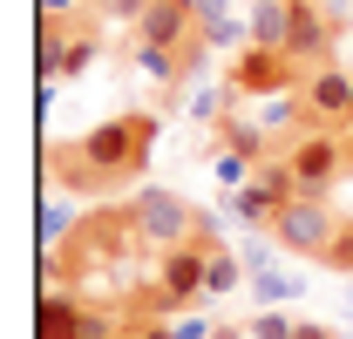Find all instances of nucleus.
<instances>
[{"instance_id":"7","label":"nucleus","mask_w":353,"mask_h":339,"mask_svg":"<svg viewBox=\"0 0 353 339\" xmlns=\"http://www.w3.org/2000/svg\"><path fill=\"white\" fill-rule=\"evenodd\" d=\"M292 102H299L306 129H347L353 123V75L340 61H319V68H306V82H299Z\"/></svg>"},{"instance_id":"20","label":"nucleus","mask_w":353,"mask_h":339,"mask_svg":"<svg viewBox=\"0 0 353 339\" xmlns=\"http://www.w3.org/2000/svg\"><path fill=\"white\" fill-rule=\"evenodd\" d=\"M245 333H252V326H218L211 339H245Z\"/></svg>"},{"instance_id":"19","label":"nucleus","mask_w":353,"mask_h":339,"mask_svg":"<svg viewBox=\"0 0 353 339\" xmlns=\"http://www.w3.org/2000/svg\"><path fill=\"white\" fill-rule=\"evenodd\" d=\"M292 339H340V333H333V326H312V319H306V326H292Z\"/></svg>"},{"instance_id":"21","label":"nucleus","mask_w":353,"mask_h":339,"mask_svg":"<svg viewBox=\"0 0 353 339\" xmlns=\"http://www.w3.org/2000/svg\"><path fill=\"white\" fill-rule=\"evenodd\" d=\"M340 136H347V150H353V123H347V129H340Z\"/></svg>"},{"instance_id":"3","label":"nucleus","mask_w":353,"mask_h":339,"mask_svg":"<svg viewBox=\"0 0 353 339\" xmlns=\"http://www.w3.org/2000/svg\"><path fill=\"white\" fill-rule=\"evenodd\" d=\"M123 211H130L136 238H143L150 251H176V245H190V238L204 231V211H197L190 197H176V190H163V183H136Z\"/></svg>"},{"instance_id":"5","label":"nucleus","mask_w":353,"mask_h":339,"mask_svg":"<svg viewBox=\"0 0 353 339\" xmlns=\"http://www.w3.org/2000/svg\"><path fill=\"white\" fill-rule=\"evenodd\" d=\"M136 48H163V54H176L190 75L204 68V54H211V41H204V28H197V7L190 0H150L143 7V21H136Z\"/></svg>"},{"instance_id":"2","label":"nucleus","mask_w":353,"mask_h":339,"mask_svg":"<svg viewBox=\"0 0 353 339\" xmlns=\"http://www.w3.org/2000/svg\"><path fill=\"white\" fill-rule=\"evenodd\" d=\"M272 156H279V163L292 170L299 197H326V190H333V183H340V176L353 170L347 136H340V129H306V123L292 129V136H285V143H279Z\"/></svg>"},{"instance_id":"14","label":"nucleus","mask_w":353,"mask_h":339,"mask_svg":"<svg viewBox=\"0 0 353 339\" xmlns=\"http://www.w3.org/2000/svg\"><path fill=\"white\" fill-rule=\"evenodd\" d=\"M252 339H292V319L285 312H259L252 319Z\"/></svg>"},{"instance_id":"13","label":"nucleus","mask_w":353,"mask_h":339,"mask_svg":"<svg viewBox=\"0 0 353 339\" xmlns=\"http://www.w3.org/2000/svg\"><path fill=\"white\" fill-rule=\"evenodd\" d=\"M88 7H95V14H109V21H143V7H150V0H88Z\"/></svg>"},{"instance_id":"17","label":"nucleus","mask_w":353,"mask_h":339,"mask_svg":"<svg viewBox=\"0 0 353 339\" xmlns=\"http://www.w3.org/2000/svg\"><path fill=\"white\" fill-rule=\"evenodd\" d=\"M326 271H353V217H347V238H340V251L326 258Z\"/></svg>"},{"instance_id":"6","label":"nucleus","mask_w":353,"mask_h":339,"mask_svg":"<svg viewBox=\"0 0 353 339\" xmlns=\"http://www.w3.org/2000/svg\"><path fill=\"white\" fill-rule=\"evenodd\" d=\"M272 238L285 245V251L312 258V265H326V258L340 251V238H347V217L333 211L326 197H292L285 211H279V224H272Z\"/></svg>"},{"instance_id":"15","label":"nucleus","mask_w":353,"mask_h":339,"mask_svg":"<svg viewBox=\"0 0 353 339\" xmlns=\"http://www.w3.org/2000/svg\"><path fill=\"white\" fill-rule=\"evenodd\" d=\"M252 292H259L265 305H279V298L292 292V278H279V271H259V278H252Z\"/></svg>"},{"instance_id":"8","label":"nucleus","mask_w":353,"mask_h":339,"mask_svg":"<svg viewBox=\"0 0 353 339\" xmlns=\"http://www.w3.org/2000/svg\"><path fill=\"white\" fill-rule=\"evenodd\" d=\"M224 82H231V95H299L306 68L292 54H279V48H245Z\"/></svg>"},{"instance_id":"9","label":"nucleus","mask_w":353,"mask_h":339,"mask_svg":"<svg viewBox=\"0 0 353 339\" xmlns=\"http://www.w3.org/2000/svg\"><path fill=\"white\" fill-rule=\"evenodd\" d=\"M333 41H340V21L319 7V0H292V28H285V54L299 68H319L333 61Z\"/></svg>"},{"instance_id":"16","label":"nucleus","mask_w":353,"mask_h":339,"mask_svg":"<svg viewBox=\"0 0 353 339\" xmlns=\"http://www.w3.org/2000/svg\"><path fill=\"white\" fill-rule=\"evenodd\" d=\"M123 339H176V326H157V319H130Z\"/></svg>"},{"instance_id":"12","label":"nucleus","mask_w":353,"mask_h":339,"mask_svg":"<svg viewBox=\"0 0 353 339\" xmlns=\"http://www.w3.org/2000/svg\"><path fill=\"white\" fill-rule=\"evenodd\" d=\"M204 285H211V298H224V292H238V285H245V258L231 251L224 238H211V278H204Z\"/></svg>"},{"instance_id":"1","label":"nucleus","mask_w":353,"mask_h":339,"mask_svg":"<svg viewBox=\"0 0 353 339\" xmlns=\"http://www.w3.org/2000/svg\"><path fill=\"white\" fill-rule=\"evenodd\" d=\"M150 143H157V116L150 109H123L109 123H95L75 143H48V176L75 197H109V190H136V176L150 170Z\"/></svg>"},{"instance_id":"18","label":"nucleus","mask_w":353,"mask_h":339,"mask_svg":"<svg viewBox=\"0 0 353 339\" xmlns=\"http://www.w3.org/2000/svg\"><path fill=\"white\" fill-rule=\"evenodd\" d=\"M218 326H204V319H176V339H211Z\"/></svg>"},{"instance_id":"11","label":"nucleus","mask_w":353,"mask_h":339,"mask_svg":"<svg viewBox=\"0 0 353 339\" xmlns=\"http://www.w3.org/2000/svg\"><path fill=\"white\" fill-rule=\"evenodd\" d=\"M218 143L231 150V156H245V163H272V150H265V129H259V123L218 116Z\"/></svg>"},{"instance_id":"4","label":"nucleus","mask_w":353,"mask_h":339,"mask_svg":"<svg viewBox=\"0 0 353 339\" xmlns=\"http://www.w3.org/2000/svg\"><path fill=\"white\" fill-rule=\"evenodd\" d=\"M211 238H218V224L204 217V231L190 238V245H176V251H163V265H157V285L143 292V305L150 312H183V305H197V298H211Z\"/></svg>"},{"instance_id":"10","label":"nucleus","mask_w":353,"mask_h":339,"mask_svg":"<svg viewBox=\"0 0 353 339\" xmlns=\"http://www.w3.org/2000/svg\"><path fill=\"white\" fill-rule=\"evenodd\" d=\"M285 28H292V0H259V7H252V41L245 48H279V54H285Z\"/></svg>"}]
</instances>
